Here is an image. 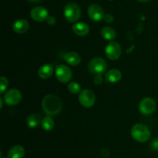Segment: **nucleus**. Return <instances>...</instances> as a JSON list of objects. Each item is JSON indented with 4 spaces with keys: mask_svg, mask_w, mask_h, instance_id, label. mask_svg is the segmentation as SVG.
<instances>
[{
    "mask_svg": "<svg viewBox=\"0 0 158 158\" xmlns=\"http://www.w3.org/2000/svg\"><path fill=\"white\" fill-rule=\"evenodd\" d=\"M42 107L48 116H54L62 110V100L55 95H47L43 99Z\"/></svg>",
    "mask_w": 158,
    "mask_h": 158,
    "instance_id": "nucleus-1",
    "label": "nucleus"
},
{
    "mask_svg": "<svg viewBox=\"0 0 158 158\" xmlns=\"http://www.w3.org/2000/svg\"><path fill=\"white\" fill-rule=\"evenodd\" d=\"M131 136L136 141L144 143L150 139L151 132L146 125L143 123H136L131 129Z\"/></svg>",
    "mask_w": 158,
    "mask_h": 158,
    "instance_id": "nucleus-2",
    "label": "nucleus"
},
{
    "mask_svg": "<svg viewBox=\"0 0 158 158\" xmlns=\"http://www.w3.org/2000/svg\"><path fill=\"white\" fill-rule=\"evenodd\" d=\"M64 15L68 22L76 23L81 16V9L76 3L69 2L65 6Z\"/></svg>",
    "mask_w": 158,
    "mask_h": 158,
    "instance_id": "nucleus-3",
    "label": "nucleus"
},
{
    "mask_svg": "<svg viewBox=\"0 0 158 158\" xmlns=\"http://www.w3.org/2000/svg\"><path fill=\"white\" fill-rule=\"evenodd\" d=\"M89 72L95 75H102L107 69V63L101 57H96L89 61L88 65Z\"/></svg>",
    "mask_w": 158,
    "mask_h": 158,
    "instance_id": "nucleus-4",
    "label": "nucleus"
},
{
    "mask_svg": "<svg viewBox=\"0 0 158 158\" xmlns=\"http://www.w3.org/2000/svg\"><path fill=\"white\" fill-rule=\"evenodd\" d=\"M95 94L90 89H83L79 94V102L84 107H92L95 103Z\"/></svg>",
    "mask_w": 158,
    "mask_h": 158,
    "instance_id": "nucleus-5",
    "label": "nucleus"
},
{
    "mask_svg": "<svg viewBox=\"0 0 158 158\" xmlns=\"http://www.w3.org/2000/svg\"><path fill=\"white\" fill-rule=\"evenodd\" d=\"M56 77L60 83H68L73 77L72 70L66 65H60L56 69Z\"/></svg>",
    "mask_w": 158,
    "mask_h": 158,
    "instance_id": "nucleus-6",
    "label": "nucleus"
},
{
    "mask_svg": "<svg viewBox=\"0 0 158 158\" xmlns=\"http://www.w3.org/2000/svg\"><path fill=\"white\" fill-rule=\"evenodd\" d=\"M105 53L109 60H117L121 56V46L117 42H110L105 48Z\"/></svg>",
    "mask_w": 158,
    "mask_h": 158,
    "instance_id": "nucleus-7",
    "label": "nucleus"
},
{
    "mask_svg": "<svg viewBox=\"0 0 158 158\" xmlns=\"http://www.w3.org/2000/svg\"><path fill=\"white\" fill-rule=\"evenodd\" d=\"M140 112L143 115H151L156 110V102L151 97H145L139 104Z\"/></svg>",
    "mask_w": 158,
    "mask_h": 158,
    "instance_id": "nucleus-8",
    "label": "nucleus"
},
{
    "mask_svg": "<svg viewBox=\"0 0 158 158\" xmlns=\"http://www.w3.org/2000/svg\"><path fill=\"white\" fill-rule=\"evenodd\" d=\"M3 100L9 106H15L21 101L22 94L19 89H11L4 94Z\"/></svg>",
    "mask_w": 158,
    "mask_h": 158,
    "instance_id": "nucleus-9",
    "label": "nucleus"
},
{
    "mask_svg": "<svg viewBox=\"0 0 158 158\" xmlns=\"http://www.w3.org/2000/svg\"><path fill=\"white\" fill-rule=\"evenodd\" d=\"M88 15L93 21L100 22L104 19L106 14L101 6L97 4H91L88 8Z\"/></svg>",
    "mask_w": 158,
    "mask_h": 158,
    "instance_id": "nucleus-10",
    "label": "nucleus"
},
{
    "mask_svg": "<svg viewBox=\"0 0 158 158\" xmlns=\"http://www.w3.org/2000/svg\"><path fill=\"white\" fill-rule=\"evenodd\" d=\"M30 16L35 21L43 22L46 21L49 15V12L46 8L43 6H36L31 10Z\"/></svg>",
    "mask_w": 158,
    "mask_h": 158,
    "instance_id": "nucleus-11",
    "label": "nucleus"
},
{
    "mask_svg": "<svg viewBox=\"0 0 158 158\" xmlns=\"http://www.w3.org/2000/svg\"><path fill=\"white\" fill-rule=\"evenodd\" d=\"M29 23L26 19H18L12 25V29L15 33L23 34L29 30Z\"/></svg>",
    "mask_w": 158,
    "mask_h": 158,
    "instance_id": "nucleus-12",
    "label": "nucleus"
},
{
    "mask_svg": "<svg viewBox=\"0 0 158 158\" xmlns=\"http://www.w3.org/2000/svg\"><path fill=\"white\" fill-rule=\"evenodd\" d=\"M72 29L74 33L79 36H85L89 32V26L83 22L74 23L72 26Z\"/></svg>",
    "mask_w": 158,
    "mask_h": 158,
    "instance_id": "nucleus-13",
    "label": "nucleus"
},
{
    "mask_svg": "<svg viewBox=\"0 0 158 158\" xmlns=\"http://www.w3.org/2000/svg\"><path fill=\"white\" fill-rule=\"evenodd\" d=\"M122 78V73L119 69H112L108 71L105 75V80L110 83H115L120 81Z\"/></svg>",
    "mask_w": 158,
    "mask_h": 158,
    "instance_id": "nucleus-14",
    "label": "nucleus"
},
{
    "mask_svg": "<svg viewBox=\"0 0 158 158\" xmlns=\"http://www.w3.org/2000/svg\"><path fill=\"white\" fill-rule=\"evenodd\" d=\"M53 66L51 64H44L40 67L38 70V76L43 80H47L52 77L53 73Z\"/></svg>",
    "mask_w": 158,
    "mask_h": 158,
    "instance_id": "nucleus-15",
    "label": "nucleus"
},
{
    "mask_svg": "<svg viewBox=\"0 0 158 158\" xmlns=\"http://www.w3.org/2000/svg\"><path fill=\"white\" fill-rule=\"evenodd\" d=\"M64 60L70 66H78L81 63V56L80 54L75 52H67L64 55Z\"/></svg>",
    "mask_w": 158,
    "mask_h": 158,
    "instance_id": "nucleus-16",
    "label": "nucleus"
},
{
    "mask_svg": "<svg viewBox=\"0 0 158 158\" xmlns=\"http://www.w3.org/2000/svg\"><path fill=\"white\" fill-rule=\"evenodd\" d=\"M25 149L20 145H15L9 150L8 153L9 158H23L25 156Z\"/></svg>",
    "mask_w": 158,
    "mask_h": 158,
    "instance_id": "nucleus-17",
    "label": "nucleus"
},
{
    "mask_svg": "<svg viewBox=\"0 0 158 158\" xmlns=\"http://www.w3.org/2000/svg\"><path fill=\"white\" fill-rule=\"evenodd\" d=\"M100 33L103 39L106 40H110V41L115 40L117 37V32L111 26H105L102 28Z\"/></svg>",
    "mask_w": 158,
    "mask_h": 158,
    "instance_id": "nucleus-18",
    "label": "nucleus"
},
{
    "mask_svg": "<svg viewBox=\"0 0 158 158\" xmlns=\"http://www.w3.org/2000/svg\"><path fill=\"white\" fill-rule=\"evenodd\" d=\"M41 117L40 114H32L27 117L26 120V123L29 127L30 128H35L37 126H39L40 123H41Z\"/></svg>",
    "mask_w": 158,
    "mask_h": 158,
    "instance_id": "nucleus-19",
    "label": "nucleus"
},
{
    "mask_svg": "<svg viewBox=\"0 0 158 158\" xmlns=\"http://www.w3.org/2000/svg\"><path fill=\"white\" fill-rule=\"evenodd\" d=\"M41 126L43 129L46 131H52L55 126L54 120L51 117V116H47L42 120Z\"/></svg>",
    "mask_w": 158,
    "mask_h": 158,
    "instance_id": "nucleus-20",
    "label": "nucleus"
},
{
    "mask_svg": "<svg viewBox=\"0 0 158 158\" xmlns=\"http://www.w3.org/2000/svg\"><path fill=\"white\" fill-rule=\"evenodd\" d=\"M67 89L72 94H78L81 92V86L77 82H71L68 84Z\"/></svg>",
    "mask_w": 158,
    "mask_h": 158,
    "instance_id": "nucleus-21",
    "label": "nucleus"
},
{
    "mask_svg": "<svg viewBox=\"0 0 158 158\" xmlns=\"http://www.w3.org/2000/svg\"><path fill=\"white\" fill-rule=\"evenodd\" d=\"M8 84H9V82H8V80L6 77H0V94H3L5 92L6 88L8 87Z\"/></svg>",
    "mask_w": 158,
    "mask_h": 158,
    "instance_id": "nucleus-22",
    "label": "nucleus"
},
{
    "mask_svg": "<svg viewBox=\"0 0 158 158\" xmlns=\"http://www.w3.org/2000/svg\"><path fill=\"white\" fill-rule=\"evenodd\" d=\"M94 81L96 85L101 84L103 83V77H102V75H96L95 77H94Z\"/></svg>",
    "mask_w": 158,
    "mask_h": 158,
    "instance_id": "nucleus-23",
    "label": "nucleus"
},
{
    "mask_svg": "<svg viewBox=\"0 0 158 158\" xmlns=\"http://www.w3.org/2000/svg\"><path fill=\"white\" fill-rule=\"evenodd\" d=\"M103 19L105 20V22H106V23H113V22H114V16H113L112 15H110V14H106Z\"/></svg>",
    "mask_w": 158,
    "mask_h": 158,
    "instance_id": "nucleus-24",
    "label": "nucleus"
},
{
    "mask_svg": "<svg viewBox=\"0 0 158 158\" xmlns=\"http://www.w3.org/2000/svg\"><path fill=\"white\" fill-rule=\"evenodd\" d=\"M151 147L154 151H158V139H155V140H153Z\"/></svg>",
    "mask_w": 158,
    "mask_h": 158,
    "instance_id": "nucleus-25",
    "label": "nucleus"
},
{
    "mask_svg": "<svg viewBox=\"0 0 158 158\" xmlns=\"http://www.w3.org/2000/svg\"><path fill=\"white\" fill-rule=\"evenodd\" d=\"M46 23L49 25L52 26V25H54L56 23V19L53 16H49L47 19H46Z\"/></svg>",
    "mask_w": 158,
    "mask_h": 158,
    "instance_id": "nucleus-26",
    "label": "nucleus"
},
{
    "mask_svg": "<svg viewBox=\"0 0 158 158\" xmlns=\"http://www.w3.org/2000/svg\"><path fill=\"white\" fill-rule=\"evenodd\" d=\"M28 1L32 3H36V2H41L42 0H28Z\"/></svg>",
    "mask_w": 158,
    "mask_h": 158,
    "instance_id": "nucleus-27",
    "label": "nucleus"
},
{
    "mask_svg": "<svg viewBox=\"0 0 158 158\" xmlns=\"http://www.w3.org/2000/svg\"><path fill=\"white\" fill-rule=\"evenodd\" d=\"M2 97H1V98H0V103H1V105H0V107H1V108H2Z\"/></svg>",
    "mask_w": 158,
    "mask_h": 158,
    "instance_id": "nucleus-28",
    "label": "nucleus"
},
{
    "mask_svg": "<svg viewBox=\"0 0 158 158\" xmlns=\"http://www.w3.org/2000/svg\"><path fill=\"white\" fill-rule=\"evenodd\" d=\"M138 1L142 2H149L150 0H138Z\"/></svg>",
    "mask_w": 158,
    "mask_h": 158,
    "instance_id": "nucleus-29",
    "label": "nucleus"
},
{
    "mask_svg": "<svg viewBox=\"0 0 158 158\" xmlns=\"http://www.w3.org/2000/svg\"><path fill=\"white\" fill-rule=\"evenodd\" d=\"M110 1H113V0H110Z\"/></svg>",
    "mask_w": 158,
    "mask_h": 158,
    "instance_id": "nucleus-30",
    "label": "nucleus"
},
{
    "mask_svg": "<svg viewBox=\"0 0 158 158\" xmlns=\"http://www.w3.org/2000/svg\"><path fill=\"white\" fill-rule=\"evenodd\" d=\"M5 158H6V157H5ZM7 158H9V157H7Z\"/></svg>",
    "mask_w": 158,
    "mask_h": 158,
    "instance_id": "nucleus-31",
    "label": "nucleus"
}]
</instances>
